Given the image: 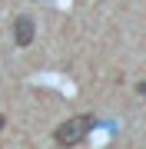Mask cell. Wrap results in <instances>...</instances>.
<instances>
[{
	"label": "cell",
	"mask_w": 146,
	"mask_h": 149,
	"mask_svg": "<svg viewBox=\"0 0 146 149\" xmlns=\"http://www.w3.org/2000/svg\"><path fill=\"white\" fill-rule=\"evenodd\" d=\"M0 129H3V116H0Z\"/></svg>",
	"instance_id": "3"
},
{
	"label": "cell",
	"mask_w": 146,
	"mask_h": 149,
	"mask_svg": "<svg viewBox=\"0 0 146 149\" xmlns=\"http://www.w3.org/2000/svg\"><path fill=\"white\" fill-rule=\"evenodd\" d=\"M93 126H96L93 116H70L66 123H60V126L53 129V139H57V146H63V149L80 146L83 139L93 133Z\"/></svg>",
	"instance_id": "1"
},
{
	"label": "cell",
	"mask_w": 146,
	"mask_h": 149,
	"mask_svg": "<svg viewBox=\"0 0 146 149\" xmlns=\"http://www.w3.org/2000/svg\"><path fill=\"white\" fill-rule=\"evenodd\" d=\"M13 43L17 47H30L33 43V20L30 17H17L13 20Z\"/></svg>",
	"instance_id": "2"
}]
</instances>
